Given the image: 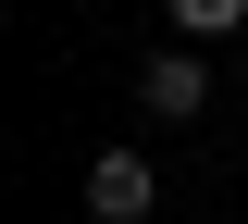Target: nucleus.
<instances>
[{
    "label": "nucleus",
    "instance_id": "obj_1",
    "mask_svg": "<svg viewBox=\"0 0 248 224\" xmlns=\"http://www.w3.org/2000/svg\"><path fill=\"white\" fill-rule=\"evenodd\" d=\"M149 199H161V174H149L137 150H99V162H87V212H99V224H137Z\"/></svg>",
    "mask_w": 248,
    "mask_h": 224
},
{
    "label": "nucleus",
    "instance_id": "obj_2",
    "mask_svg": "<svg viewBox=\"0 0 248 224\" xmlns=\"http://www.w3.org/2000/svg\"><path fill=\"white\" fill-rule=\"evenodd\" d=\"M137 100H149L161 125H186V112L211 100V63H186V50H161V63H137Z\"/></svg>",
    "mask_w": 248,
    "mask_h": 224
},
{
    "label": "nucleus",
    "instance_id": "obj_3",
    "mask_svg": "<svg viewBox=\"0 0 248 224\" xmlns=\"http://www.w3.org/2000/svg\"><path fill=\"white\" fill-rule=\"evenodd\" d=\"M174 25H186V37H236V25H248V0H174Z\"/></svg>",
    "mask_w": 248,
    "mask_h": 224
}]
</instances>
